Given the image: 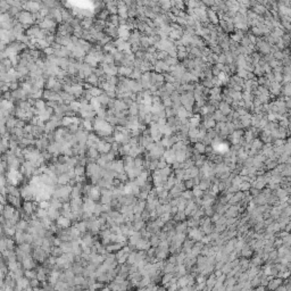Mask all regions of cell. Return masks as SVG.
<instances>
[{
	"label": "cell",
	"mask_w": 291,
	"mask_h": 291,
	"mask_svg": "<svg viewBox=\"0 0 291 291\" xmlns=\"http://www.w3.org/2000/svg\"><path fill=\"white\" fill-rule=\"evenodd\" d=\"M17 19L18 22L20 24H23V25H30L31 26L32 24L36 23V19H34L33 14L30 13V12H25V10H23V12L19 13V15L17 16Z\"/></svg>",
	"instance_id": "cell-1"
},
{
	"label": "cell",
	"mask_w": 291,
	"mask_h": 291,
	"mask_svg": "<svg viewBox=\"0 0 291 291\" xmlns=\"http://www.w3.org/2000/svg\"><path fill=\"white\" fill-rule=\"evenodd\" d=\"M117 8H118V16L124 19H128V8L123 1L117 2Z\"/></svg>",
	"instance_id": "cell-2"
},
{
	"label": "cell",
	"mask_w": 291,
	"mask_h": 291,
	"mask_svg": "<svg viewBox=\"0 0 291 291\" xmlns=\"http://www.w3.org/2000/svg\"><path fill=\"white\" fill-rule=\"evenodd\" d=\"M124 162L123 161H114L111 162V171L115 172V173H123L124 172Z\"/></svg>",
	"instance_id": "cell-3"
},
{
	"label": "cell",
	"mask_w": 291,
	"mask_h": 291,
	"mask_svg": "<svg viewBox=\"0 0 291 291\" xmlns=\"http://www.w3.org/2000/svg\"><path fill=\"white\" fill-rule=\"evenodd\" d=\"M111 198H113V191H109V190H102V191H101V197H100V200H101L102 205L110 204Z\"/></svg>",
	"instance_id": "cell-4"
},
{
	"label": "cell",
	"mask_w": 291,
	"mask_h": 291,
	"mask_svg": "<svg viewBox=\"0 0 291 291\" xmlns=\"http://www.w3.org/2000/svg\"><path fill=\"white\" fill-rule=\"evenodd\" d=\"M132 72H133L132 67H125V66L118 67V75H122L123 77H130Z\"/></svg>",
	"instance_id": "cell-5"
},
{
	"label": "cell",
	"mask_w": 291,
	"mask_h": 291,
	"mask_svg": "<svg viewBox=\"0 0 291 291\" xmlns=\"http://www.w3.org/2000/svg\"><path fill=\"white\" fill-rule=\"evenodd\" d=\"M93 18L91 17H85L82 19V22H81V25H82V27H83V30H85V31H89L91 27H92V24H93Z\"/></svg>",
	"instance_id": "cell-6"
},
{
	"label": "cell",
	"mask_w": 291,
	"mask_h": 291,
	"mask_svg": "<svg viewBox=\"0 0 291 291\" xmlns=\"http://www.w3.org/2000/svg\"><path fill=\"white\" fill-rule=\"evenodd\" d=\"M57 224H58V226L65 229V227H68V226L71 225V219L65 217V216H60V217L57 219Z\"/></svg>",
	"instance_id": "cell-7"
},
{
	"label": "cell",
	"mask_w": 291,
	"mask_h": 291,
	"mask_svg": "<svg viewBox=\"0 0 291 291\" xmlns=\"http://www.w3.org/2000/svg\"><path fill=\"white\" fill-rule=\"evenodd\" d=\"M23 209L25 212L26 215H32L33 214V209H34V205L31 201H25L23 204Z\"/></svg>",
	"instance_id": "cell-8"
},
{
	"label": "cell",
	"mask_w": 291,
	"mask_h": 291,
	"mask_svg": "<svg viewBox=\"0 0 291 291\" xmlns=\"http://www.w3.org/2000/svg\"><path fill=\"white\" fill-rule=\"evenodd\" d=\"M22 262H23V267L26 268V270H31V268L34 267V262L32 260V258H31L29 255H27Z\"/></svg>",
	"instance_id": "cell-9"
},
{
	"label": "cell",
	"mask_w": 291,
	"mask_h": 291,
	"mask_svg": "<svg viewBox=\"0 0 291 291\" xmlns=\"http://www.w3.org/2000/svg\"><path fill=\"white\" fill-rule=\"evenodd\" d=\"M61 16H63V20H64V23H68V24H71L72 23V20L74 19L72 16V14L68 12V10H66V9H61Z\"/></svg>",
	"instance_id": "cell-10"
},
{
	"label": "cell",
	"mask_w": 291,
	"mask_h": 291,
	"mask_svg": "<svg viewBox=\"0 0 291 291\" xmlns=\"http://www.w3.org/2000/svg\"><path fill=\"white\" fill-rule=\"evenodd\" d=\"M48 217L50 219H58L60 217V213L58 212V209H56L54 207H50L48 209Z\"/></svg>",
	"instance_id": "cell-11"
},
{
	"label": "cell",
	"mask_w": 291,
	"mask_h": 291,
	"mask_svg": "<svg viewBox=\"0 0 291 291\" xmlns=\"http://www.w3.org/2000/svg\"><path fill=\"white\" fill-rule=\"evenodd\" d=\"M98 99H99V101H100V104H101V106H107L108 107V105H109V102H110V98H109L108 96H107V93L106 92H104L100 97H98Z\"/></svg>",
	"instance_id": "cell-12"
},
{
	"label": "cell",
	"mask_w": 291,
	"mask_h": 291,
	"mask_svg": "<svg viewBox=\"0 0 291 291\" xmlns=\"http://www.w3.org/2000/svg\"><path fill=\"white\" fill-rule=\"evenodd\" d=\"M128 113H130V116H139V105L137 102H133L128 107Z\"/></svg>",
	"instance_id": "cell-13"
},
{
	"label": "cell",
	"mask_w": 291,
	"mask_h": 291,
	"mask_svg": "<svg viewBox=\"0 0 291 291\" xmlns=\"http://www.w3.org/2000/svg\"><path fill=\"white\" fill-rule=\"evenodd\" d=\"M70 181H71V179H70V176H68L67 173L60 174V175L58 176V179H57V182H58L59 184H61V185H66Z\"/></svg>",
	"instance_id": "cell-14"
},
{
	"label": "cell",
	"mask_w": 291,
	"mask_h": 291,
	"mask_svg": "<svg viewBox=\"0 0 291 291\" xmlns=\"http://www.w3.org/2000/svg\"><path fill=\"white\" fill-rule=\"evenodd\" d=\"M57 82H58V79H57V77H49V79L47 80V82H46V89H47V90H53Z\"/></svg>",
	"instance_id": "cell-15"
},
{
	"label": "cell",
	"mask_w": 291,
	"mask_h": 291,
	"mask_svg": "<svg viewBox=\"0 0 291 291\" xmlns=\"http://www.w3.org/2000/svg\"><path fill=\"white\" fill-rule=\"evenodd\" d=\"M102 89H100L99 87H92L91 88L90 90H89V92L91 93V96L93 97V98H98V97H100L104 92H102Z\"/></svg>",
	"instance_id": "cell-16"
},
{
	"label": "cell",
	"mask_w": 291,
	"mask_h": 291,
	"mask_svg": "<svg viewBox=\"0 0 291 291\" xmlns=\"http://www.w3.org/2000/svg\"><path fill=\"white\" fill-rule=\"evenodd\" d=\"M82 126H83V128H84L87 132H91V131L94 130V128H93V123H92V121H90V120H83V121H82Z\"/></svg>",
	"instance_id": "cell-17"
},
{
	"label": "cell",
	"mask_w": 291,
	"mask_h": 291,
	"mask_svg": "<svg viewBox=\"0 0 291 291\" xmlns=\"http://www.w3.org/2000/svg\"><path fill=\"white\" fill-rule=\"evenodd\" d=\"M87 82L90 83L92 87H98V83H99V77L96 75V74H92L90 75L88 79H87Z\"/></svg>",
	"instance_id": "cell-18"
},
{
	"label": "cell",
	"mask_w": 291,
	"mask_h": 291,
	"mask_svg": "<svg viewBox=\"0 0 291 291\" xmlns=\"http://www.w3.org/2000/svg\"><path fill=\"white\" fill-rule=\"evenodd\" d=\"M110 16V14H109L108 9L107 8H104L99 14H98V19H101V20H107Z\"/></svg>",
	"instance_id": "cell-19"
},
{
	"label": "cell",
	"mask_w": 291,
	"mask_h": 291,
	"mask_svg": "<svg viewBox=\"0 0 291 291\" xmlns=\"http://www.w3.org/2000/svg\"><path fill=\"white\" fill-rule=\"evenodd\" d=\"M74 171H75L76 176H83L84 173H85V168H84V166H82V165H76V166L74 167Z\"/></svg>",
	"instance_id": "cell-20"
},
{
	"label": "cell",
	"mask_w": 291,
	"mask_h": 291,
	"mask_svg": "<svg viewBox=\"0 0 291 291\" xmlns=\"http://www.w3.org/2000/svg\"><path fill=\"white\" fill-rule=\"evenodd\" d=\"M148 246H149V243H148L146 240L140 239L135 247H137V249H139V250H146V249H148Z\"/></svg>",
	"instance_id": "cell-21"
},
{
	"label": "cell",
	"mask_w": 291,
	"mask_h": 291,
	"mask_svg": "<svg viewBox=\"0 0 291 291\" xmlns=\"http://www.w3.org/2000/svg\"><path fill=\"white\" fill-rule=\"evenodd\" d=\"M109 23H111L113 25H115V26H120V16L118 15H110L108 18Z\"/></svg>",
	"instance_id": "cell-22"
},
{
	"label": "cell",
	"mask_w": 291,
	"mask_h": 291,
	"mask_svg": "<svg viewBox=\"0 0 291 291\" xmlns=\"http://www.w3.org/2000/svg\"><path fill=\"white\" fill-rule=\"evenodd\" d=\"M70 108H71V110L75 111V113H79L80 109H81V102H80V101H76V100L73 101V102L70 104Z\"/></svg>",
	"instance_id": "cell-23"
},
{
	"label": "cell",
	"mask_w": 291,
	"mask_h": 291,
	"mask_svg": "<svg viewBox=\"0 0 291 291\" xmlns=\"http://www.w3.org/2000/svg\"><path fill=\"white\" fill-rule=\"evenodd\" d=\"M38 110H43V109L47 108V102L46 101H43V100H41V99H39V100H36V106H34Z\"/></svg>",
	"instance_id": "cell-24"
},
{
	"label": "cell",
	"mask_w": 291,
	"mask_h": 291,
	"mask_svg": "<svg viewBox=\"0 0 291 291\" xmlns=\"http://www.w3.org/2000/svg\"><path fill=\"white\" fill-rule=\"evenodd\" d=\"M102 63L108 64V65H114V64H115V59H114V57H113L110 54H105L104 61H102Z\"/></svg>",
	"instance_id": "cell-25"
},
{
	"label": "cell",
	"mask_w": 291,
	"mask_h": 291,
	"mask_svg": "<svg viewBox=\"0 0 291 291\" xmlns=\"http://www.w3.org/2000/svg\"><path fill=\"white\" fill-rule=\"evenodd\" d=\"M80 232H85V230H87V227H88V224H87V222H80V223H77L76 225H74Z\"/></svg>",
	"instance_id": "cell-26"
},
{
	"label": "cell",
	"mask_w": 291,
	"mask_h": 291,
	"mask_svg": "<svg viewBox=\"0 0 291 291\" xmlns=\"http://www.w3.org/2000/svg\"><path fill=\"white\" fill-rule=\"evenodd\" d=\"M71 124H73V117H68V116H64V118L61 120V125L63 126L68 127Z\"/></svg>",
	"instance_id": "cell-27"
},
{
	"label": "cell",
	"mask_w": 291,
	"mask_h": 291,
	"mask_svg": "<svg viewBox=\"0 0 291 291\" xmlns=\"http://www.w3.org/2000/svg\"><path fill=\"white\" fill-rule=\"evenodd\" d=\"M7 199H8V202H9V204H12V205H14V206H19V198H17V197H14V196H12V195H8Z\"/></svg>",
	"instance_id": "cell-28"
},
{
	"label": "cell",
	"mask_w": 291,
	"mask_h": 291,
	"mask_svg": "<svg viewBox=\"0 0 291 291\" xmlns=\"http://www.w3.org/2000/svg\"><path fill=\"white\" fill-rule=\"evenodd\" d=\"M38 44H39V46H40V48H41V49H43V50H44L46 48H48V47H51V44H50V43H49L46 39H43V40H39V41H38Z\"/></svg>",
	"instance_id": "cell-29"
},
{
	"label": "cell",
	"mask_w": 291,
	"mask_h": 291,
	"mask_svg": "<svg viewBox=\"0 0 291 291\" xmlns=\"http://www.w3.org/2000/svg\"><path fill=\"white\" fill-rule=\"evenodd\" d=\"M16 227H17V230H20V231L26 230V229H27V222H26L25 219L19 221V222L17 223V225H16Z\"/></svg>",
	"instance_id": "cell-30"
},
{
	"label": "cell",
	"mask_w": 291,
	"mask_h": 291,
	"mask_svg": "<svg viewBox=\"0 0 291 291\" xmlns=\"http://www.w3.org/2000/svg\"><path fill=\"white\" fill-rule=\"evenodd\" d=\"M19 249L23 251V253H25V254H30V251H31V247H30V245L29 243H22L20 246H19Z\"/></svg>",
	"instance_id": "cell-31"
},
{
	"label": "cell",
	"mask_w": 291,
	"mask_h": 291,
	"mask_svg": "<svg viewBox=\"0 0 291 291\" xmlns=\"http://www.w3.org/2000/svg\"><path fill=\"white\" fill-rule=\"evenodd\" d=\"M145 163L146 162L142 159V158H141V157H140V156H139V157H137V158H134V165H135L137 167H142V168H143V166H145L143 164Z\"/></svg>",
	"instance_id": "cell-32"
},
{
	"label": "cell",
	"mask_w": 291,
	"mask_h": 291,
	"mask_svg": "<svg viewBox=\"0 0 291 291\" xmlns=\"http://www.w3.org/2000/svg\"><path fill=\"white\" fill-rule=\"evenodd\" d=\"M55 51H56V50H55L53 47H48V48H46V49L43 50V53L47 55V57H49V56H54Z\"/></svg>",
	"instance_id": "cell-33"
},
{
	"label": "cell",
	"mask_w": 291,
	"mask_h": 291,
	"mask_svg": "<svg viewBox=\"0 0 291 291\" xmlns=\"http://www.w3.org/2000/svg\"><path fill=\"white\" fill-rule=\"evenodd\" d=\"M110 40H111V38H110L109 36H106L105 38H104V39H102V40H101V41H100V42H99V44H100V46H104V47H105L106 44H108L109 42H111Z\"/></svg>",
	"instance_id": "cell-34"
},
{
	"label": "cell",
	"mask_w": 291,
	"mask_h": 291,
	"mask_svg": "<svg viewBox=\"0 0 291 291\" xmlns=\"http://www.w3.org/2000/svg\"><path fill=\"white\" fill-rule=\"evenodd\" d=\"M120 149H121V147H120V143H118V142L115 141V142L111 143V150H113L114 152H118Z\"/></svg>",
	"instance_id": "cell-35"
},
{
	"label": "cell",
	"mask_w": 291,
	"mask_h": 291,
	"mask_svg": "<svg viewBox=\"0 0 291 291\" xmlns=\"http://www.w3.org/2000/svg\"><path fill=\"white\" fill-rule=\"evenodd\" d=\"M151 101H152V99H151L149 96H148V97H145V98H143V101H142V105H145V106H150Z\"/></svg>",
	"instance_id": "cell-36"
},
{
	"label": "cell",
	"mask_w": 291,
	"mask_h": 291,
	"mask_svg": "<svg viewBox=\"0 0 291 291\" xmlns=\"http://www.w3.org/2000/svg\"><path fill=\"white\" fill-rule=\"evenodd\" d=\"M19 88H18V81H14V82H12V84H10V90L12 91H16L18 90Z\"/></svg>",
	"instance_id": "cell-37"
},
{
	"label": "cell",
	"mask_w": 291,
	"mask_h": 291,
	"mask_svg": "<svg viewBox=\"0 0 291 291\" xmlns=\"http://www.w3.org/2000/svg\"><path fill=\"white\" fill-rule=\"evenodd\" d=\"M152 102H154L155 105H158V102H159V98H158V97H156V98H152Z\"/></svg>",
	"instance_id": "cell-38"
},
{
	"label": "cell",
	"mask_w": 291,
	"mask_h": 291,
	"mask_svg": "<svg viewBox=\"0 0 291 291\" xmlns=\"http://www.w3.org/2000/svg\"><path fill=\"white\" fill-rule=\"evenodd\" d=\"M164 102H165V105H169V104H171L168 100H166V101H164Z\"/></svg>",
	"instance_id": "cell-39"
},
{
	"label": "cell",
	"mask_w": 291,
	"mask_h": 291,
	"mask_svg": "<svg viewBox=\"0 0 291 291\" xmlns=\"http://www.w3.org/2000/svg\"><path fill=\"white\" fill-rule=\"evenodd\" d=\"M158 166H159V167H163V166H165V164H164V163H161V164H159V165H158Z\"/></svg>",
	"instance_id": "cell-40"
}]
</instances>
